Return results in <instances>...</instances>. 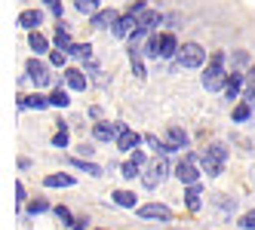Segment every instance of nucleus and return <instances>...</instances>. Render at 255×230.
I'll return each instance as SVG.
<instances>
[{
  "label": "nucleus",
  "mask_w": 255,
  "mask_h": 230,
  "mask_svg": "<svg viewBox=\"0 0 255 230\" xmlns=\"http://www.w3.org/2000/svg\"><path fill=\"white\" fill-rule=\"evenodd\" d=\"M175 56H178V37H175V34H163L160 59H175Z\"/></svg>",
  "instance_id": "20"
},
{
  "label": "nucleus",
  "mask_w": 255,
  "mask_h": 230,
  "mask_svg": "<svg viewBox=\"0 0 255 230\" xmlns=\"http://www.w3.org/2000/svg\"><path fill=\"white\" fill-rule=\"evenodd\" d=\"M52 212H56V218H59V221H62L65 227H74V224H77V221H74V215H71V212H68L65 206H56Z\"/></svg>",
  "instance_id": "34"
},
{
  "label": "nucleus",
  "mask_w": 255,
  "mask_h": 230,
  "mask_svg": "<svg viewBox=\"0 0 255 230\" xmlns=\"http://www.w3.org/2000/svg\"><path fill=\"white\" fill-rule=\"evenodd\" d=\"M46 59H49V65H56V68H62V65H65V59H71V56H68L65 49H56V46H52Z\"/></svg>",
  "instance_id": "32"
},
{
  "label": "nucleus",
  "mask_w": 255,
  "mask_h": 230,
  "mask_svg": "<svg viewBox=\"0 0 255 230\" xmlns=\"http://www.w3.org/2000/svg\"><path fill=\"white\" fill-rule=\"evenodd\" d=\"M197 160H200V156L197 153H185V156H181V160L175 163V178L178 181H185V184H197L200 181V169H197Z\"/></svg>",
  "instance_id": "5"
},
{
  "label": "nucleus",
  "mask_w": 255,
  "mask_h": 230,
  "mask_svg": "<svg viewBox=\"0 0 255 230\" xmlns=\"http://www.w3.org/2000/svg\"><path fill=\"white\" fill-rule=\"evenodd\" d=\"M175 59H178L181 68H206V62H209V56L203 52L200 43H181Z\"/></svg>",
  "instance_id": "4"
},
{
  "label": "nucleus",
  "mask_w": 255,
  "mask_h": 230,
  "mask_svg": "<svg viewBox=\"0 0 255 230\" xmlns=\"http://www.w3.org/2000/svg\"><path fill=\"white\" fill-rule=\"evenodd\" d=\"M40 22H43V12H40V9H25V12L19 15V25L28 28V31H37Z\"/></svg>",
  "instance_id": "16"
},
{
  "label": "nucleus",
  "mask_w": 255,
  "mask_h": 230,
  "mask_svg": "<svg viewBox=\"0 0 255 230\" xmlns=\"http://www.w3.org/2000/svg\"><path fill=\"white\" fill-rule=\"evenodd\" d=\"M15 203H19V206H25V184H22V181L15 184Z\"/></svg>",
  "instance_id": "42"
},
{
  "label": "nucleus",
  "mask_w": 255,
  "mask_h": 230,
  "mask_svg": "<svg viewBox=\"0 0 255 230\" xmlns=\"http://www.w3.org/2000/svg\"><path fill=\"white\" fill-rule=\"evenodd\" d=\"M117 135H120V126H117V123L99 120L96 126H93V138H96V141H117Z\"/></svg>",
  "instance_id": "11"
},
{
  "label": "nucleus",
  "mask_w": 255,
  "mask_h": 230,
  "mask_svg": "<svg viewBox=\"0 0 255 230\" xmlns=\"http://www.w3.org/2000/svg\"><path fill=\"white\" fill-rule=\"evenodd\" d=\"M138 169H141V166H135L132 160H126V163L120 166V172H123V178H126V181H135V178H138Z\"/></svg>",
  "instance_id": "33"
},
{
  "label": "nucleus",
  "mask_w": 255,
  "mask_h": 230,
  "mask_svg": "<svg viewBox=\"0 0 255 230\" xmlns=\"http://www.w3.org/2000/svg\"><path fill=\"white\" fill-rule=\"evenodd\" d=\"M74 9L80 15H96L102 6H99V0H74Z\"/></svg>",
  "instance_id": "30"
},
{
  "label": "nucleus",
  "mask_w": 255,
  "mask_h": 230,
  "mask_svg": "<svg viewBox=\"0 0 255 230\" xmlns=\"http://www.w3.org/2000/svg\"><path fill=\"white\" fill-rule=\"evenodd\" d=\"M228 56L225 52H212L206 68H203V89L206 92H225V83H228Z\"/></svg>",
  "instance_id": "1"
},
{
  "label": "nucleus",
  "mask_w": 255,
  "mask_h": 230,
  "mask_svg": "<svg viewBox=\"0 0 255 230\" xmlns=\"http://www.w3.org/2000/svg\"><path fill=\"white\" fill-rule=\"evenodd\" d=\"M135 28H138V19H135V15H129V12H123L120 19L111 25V34H114V37H120V40H129Z\"/></svg>",
  "instance_id": "8"
},
{
  "label": "nucleus",
  "mask_w": 255,
  "mask_h": 230,
  "mask_svg": "<svg viewBox=\"0 0 255 230\" xmlns=\"http://www.w3.org/2000/svg\"><path fill=\"white\" fill-rule=\"evenodd\" d=\"M243 95H246V101H249L252 108H255V89H252V92H249V89H243Z\"/></svg>",
  "instance_id": "46"
},
{
  "label": "nucleus",
  "mask_w": 255,
  "mask_h": 230,
  "mask_svg": "<svg viewBox=\"0 0 255 230\" xmlns=\"http://www.w3.org/2000/svg\"><path fill=\"white\" fill-rule=\"evenodd\" d=\"M141 141H144V135H138V132H132V129H123V132L117 135V148L129 153V151H135V148L141 145Z\"/></svg>",
  "instance_id": "13"
},
{
  "label": "nucleus",
  "mask_w": 255,
  "mask_h": 230,
  "mask_svg": "<svg viewBox=\"0 0 255 230\" xmlns=\"http://www.w3.org/2000/svg\"><path fill=\"white\" fill-rule=\"evenodd\" d=\"M46 209H49L46 200H31L28 203V215H40V212H46Z\"/></svg>",
  "instance_id": "37"
},
{
  "label": "nucleus",
  "mask_w": 255,
  "mask_h": 230,
  "mask_svg": "<svg viewBox=\"0 0 255 230\" xmlns=\"http://www.w3.org/2000/svg\"><path fill=\"white\" fill-rule=\"evenodd\" d=\"M68 132H65V123H59V132L56 135H52V145H56V148H68Z\"/></svg>",
  "instance_id": "35"
},
{
  "label": "nucleus",
  "mask_w": 255,
  "mask_h": 230,
  "mask_svg": "<svg viewBox=\"0 0 255 230\" xmlns=\"http://www.w3.org/2000/svg\"><path fill=\"white\" fill-rule=\"evenodd\" d=\"M166 145H169L172 151H178V148L185 151V148H188V132H185V129H169V132H166Z\"/></svg>",
  "instance_id": "21"
},
{
  "label": "nucleus",
  "mask_w": 255,
  "mask_h": 230,
  "mask_svg": "<svg viewBox=\"0 0 255 230\" xmlns=\"http://www.w3.org/2000/svg\"><path fill=\"white\" fill-rule=\"evenodd\" d=\"M138 218H148V221H172V209L163 206V203H148V206H138Z\"/></svg>",
  "instance_id": "7"
},
{
  "label": "nucleus",
  "mask_w": 255,
  "mask_h": 230,
  "mask_svg": "<svg viewBox=\"0 0 255 230\" xmlns=\"http://www.w3.org/2000/svg\"><path fill=\"white\" fill-rule=\"evenodd\" d=\"M246 89H249V92L255 89V65H252V68L246 71Z\"/></svg>",
  "instance_id": "41"
},
{
  "label": "nucleus",
  "mask_w": 255,
  "mask_h": 230,
  "mask_svg": "<svg viewBox=\"0 0 255 230\" xmlns=\"http://www.w3.org/2000/svg\"><path fill=\"white\" fill-rule=\"evenodd\" d=\"M71 43H74V40H71V34H68V28L65 25H59L56 28V34H52V46H56V49H71Z\"/></svg>",
  "instance_id": "23"
},
{
  "label": "nucleus",
  "mask_w": 255,
  "mask_h": 230,
  "mask_svg": "<svg viewBox=\"0 0 255 230\" xmlns=\"http://www.w3.org/2000/svg\"><path fill=\"white\" fill-rule=\"evenodd\" d=\"M68 56L71 59H80V62H89V59H93V46H89V43H71Z\"/></svg>",
  "instance_id": "27"
},
{
  "label": "nucleus",
  "mask_w": 255,
  "mask_h": 230,
  "mask_svg": "<svg viewBox=\"0 0 255 230\" xmlns=\"http://www.w3.org/2000/svg\"><path fill=\"white\" fill-rule=\"evenodd\" d=\"M28 46H31V52H34V56H49V40L43 37V34H37V31H31L28 34Z\"/></svg>",
  "instance_id": "15"
},
{
  "label": "nucleus",
  "mask_w": 255,
  "mask_h": 230,
  "mask_svg": "<svg viewBox=\"0 0 255 230\" xmlns=\"http://www.w3.org/2000/svg\"><path fill=\"white\" fill-rule=\"evenodd\" d=\"M19 108L22 111H46V108H52V101H49V95H40V92H34V95H22L19 98Z\"/></svg>",
  "instance_id": "12"
},
{
  "label": "nucleus",
  "mask_w": 255,
  "mask_h": 230,
  "mask_svg": "<svg viewBox=\"0 0 255 230\" xmlns=\"http://www.w3.org/2000/svg\"><path fill=\"white\" fill-rule=\"evenodd\" d=\"M240 230H255V209L246 212V215L240 218Z\"/></svg>",
  "instance_id": "39"
},
{
  "label": "nucleus",
  "mask_w": 255,
  "mask_h": 230,
  "mask_svg": "<svg viewBox=\"0 0 255 230\" xmlns=\"http://www.w3.org/2000/svg\"><path fill=\"white\" fill-rule=\"evenodd\" d=\"M185 203H188V209H191V212H200V203H203V187H200V181H197V184H188Z\"/></svg>",
  "instance_id": "18"
},
{
  "label": "nucleus",
  "mask_w": 255,
  "mask_h": 230,
  "mask_svg": "<svg viewBox=\"0 0 255 230\" xmlns=\"http://www.w3.org/2000/svg\"><path fill=\"white\" fill-rule=\"evenodd\" d=\"M160 46H163V34H151L144 40V56L148 59H160Z\"/></svg>",
  "instance_id": "24"
},
{
  "label": "nucleus",
  "mask_w": 255,
  "mask_h": 230,
  "mask_svg": "<svg viewBox=\"0 0 255 230\" xmlns=\"http://www.w3.org/2000/svg\"><path fill=\"white\" fill-rule=\"evenodd\" d=\"M86 227H89V221H86V218H80V221H77L74 227H71V230H86Z\"/></svg>",
  "instance_id": "45"
},
{
  "label": "nucleus",
  "mask_w": 255,
  "mask_h": 230,
  "mask_svg": "<svg viewBox=\"0 0 255 230\" xmlns=\"http://www.w3.org/2000/svg\"><path fill=\"white\" fill-rule=\"evenodd\" d=\"M111 203L120 206V209H132L135 206V193L132 190H114L111 193Z\"/></svg>",
  "instance_id": "22"
},
{
  "label": "nucleus",
  "mask_w": 255,
  "mask_h": 230,
  "mask_svg": "<svg viewBox=\"0 0 255 230\" xmlns=\"http://www.w3.org/2000/svg\"><path fill=\"white\" fill-rule=\"evenodd\" d=\"M25 71H28V77L37 83V86H52V74H49V68H46L40 59H28Z\"/></svg>",
  "instance_id": "6"
},
{
  "label": "nucleus",
  "mask_w": 255,
  "mask_h": 230,
  "mask_svg": "<svg viewBox=\"0 0 255 230\" xmlns=\"http://www.w3.org/2000/svg\"><path fill=\"white\" fill-rule=\"evenodd\" d=\"M49 101H52V108H68L71 98H68V92L62 89V83H56V89L49 92Z\"/></svg>",
  "instance_id": "29"
},
{
  "label": "nucleus",
  "mask_w": 255,
  "mask_h": 230,
  "mask_svg": "<svg viewBox=\"0 0 255 230\" xmlns=\"http://www.w3.org/2000/svg\"><path fill=\"white\" fill-rule=\"evenodd\" d=\"M129 160H132L135 166H148V153H144L141 148H135V151H129Z\"/></svg>",
  "instance_id": "38"
},
{
  "label": "nucleus",
  "mask_w": 255,
  "mask_h": 230,
  "mask_svg": "<svg viewBox=\"0 0 255 230\" xmlns=\"http://www.w3.org/2000/svg\"><path fill=\"white\" fill-rule=\"evenodd\" d=\"M218 209H222V212H234V200H218Z\"/></svg>",
  "instance_id": "43"
},
{
  "label": "nucleus",
  "mask_w": 255,
  "mask_h": 230,
  "mask_svg": "<svg viewBox=\"0 0 255 230\" xmlns=\"http://www.w3.org/2000/svg\"><path fill=\"white\" fill-rule=\"evenodd\" d=\"M89 117H93V120H96V123H99V120H102V108H99V104H93V108H89Z\"/></svg>",
  "instance_id": "44"
},
{
  "label": "nucleus",
  "mask_w": 255,
  "mask_h": 230,
  "mask_svg": "<svg viewBox=\"0 0 255 230\" xmlns=\"http://www.w3.org/2000/svg\"><path fill=\"white\" fill-rule=\"evenodd\" d=\"M252 111H255L252 104H249V101H243V104H237V108H234V114H231V117H234V123H246V120H252Z\"/></svg>",
  "instance_id": "31"
},
{
  "label": "nucleus",
  "mask_w": 255,
  "mask_h": 230,
  "mask_svg": "<svg viewBox=\"0 0 255 230\" xmlns=\"http://www.w3.org/2000/svg\"><path fill=\"white\" fill-rule=\"evenodd\" d=\"M160 22H163V15H160L157 9H151V6L144 9L141 15H138V28H144V31H154V28H157Z\"/></svg>",
  "instance_id": "19"
},
{
  "label": "nucleus",
  "mask_w": 255,
  "mask_h": 230,
  "mask_svg": "<svg viewBox=\"0 0 255 230\" xmlns=\"http://www.w3.org/2000/svg\"><path fill=\"white\" fill-rule=\"evenodd\" d=\"M62 83L68 86V89H74V92H83L86 86H89V80H86V74H83L80 68H68L65 77H62Z\"/></svg>",
  "instance_id": "10"
},
{
  "label": "nucleus",
  "mask_w": 255,
  "mask_h": 230,
  "mask_svg": "<svg viewBox=\"0 0 255 230\" xmlns=\"http://www.w3.org/2000/svg\"><path fill=\"white\" fill-rule=\"evenodd\" d=\"M117 19H120V12H114V9H99L96 15H89V22H93V28H111Z\"/></svg>",
  "instance_id": "14"
},
{
  "label": "nucleus",
  "mask_w": 255,
  "mask_h": 230,
  "mask_svg": "<svg viewBox=\"0 0 255 230\" xmlns=\"http://www.w3.org/2000/svg\"><path fill=\"white\" fill-rule=\"evenodd\" d=\"M144 145H148L154 153H160V156H169V153H172V148H169V145H163L160 138H154V132H148V135H144Z\"/></svg>",
  "instance_id": "28"
},
{
  "label": "nucleus",
  "mask_w": 255,
  "mask_h": 230,
  "mask_svg": "<svg viewBox=\"0 0 255 230\" xmlns=\"http://www.w3.org/2000/svg\"><path fill=\"white\" fill-rule=\"evenodd\" d=\"M231 65L237 71H249L252 68V56H249L246 49H237V52H231Z\"/></svg>",
  "instance_id": "26"
},
{
  "label": "nucleus",
  "mask_w": 255,
  "mask_h": 230,
  "mask_svg": "<svg viewBox=\"0 0 255 230\" xmlns=\"http://www.w3.org/2000/svg\"><path fill=\"white\" fill-rule=\"evenodd\" d=\"M243 89H246V77L240 74V71H234V74H228V83H225V92L222 95L228 101H237V95H240Z\"/></svg>",
  "instance_id": "9"
},
{
  "label": "nucleus",
  "mask_w": 255,
  "mask_h": 230,
  "mask_svg": "<svg viewBox=\"0 0 255 230\" xmlns=\"http://www.w3.org/2000/svg\"><path fill=\"white\" fill-rule=\"evenodd\" d=\"M166 175H169V156H154V163L144 166V175H141V184L144 187H157L166 181Z\"/></svg>",
  "instance_id": "3"
},
{
  "label": "nucleus",
  "mask_w": 255,
  "mask_h": 230,
  "mask_svg": "<svg viewBox=\"0 0 255 230\" xmlns=\"http://www.w3.org/2000/svg\"><path fill=\"white\" fill-rule=\"evenodd\" d=\"M43 184H46V187H74L77 181L71 178L68 172H56V175H49V178H46Z\"/></svg>",
  "instance_id": "25"
},
{
  "label": "nucleus",
  "mask_w": 255,
  "mask_h": 230,
  "mask_svg": "<svg viewBox=\"0 0 255 230\" xmlns=\"http://www.w3.org/2000/svg\"><path fill=\"white\" fill-rule=\"evenodd\" d=\"M225 163H228V145L225 141H212V145L200 153V166H203L206 175H222Z\"/></svg>",
  "instance_id": "2"
},
{
  "label": "nucleus",
  "mask_w": 255,
  "mask_h": 230,
  "mask_svg": "<svg viewBox=\"0 0 255 230\" xmlns=\"http://www.w3.org/2000/svg\"><path fill=\"white\" fill-rule=\"evenodd\" d=\"M71 166H74V169H80L83 175H93V178H102V166H96V163H89V160H80V156H71V160H68Z\"/></svg>",
  "instance_id": "17"
},
{
  "label": "nucleus",
  "mask_w": 255,
  "mask_h": 230,
  "mask_svg": "<svg viewBox=\"0 0 255 230\" xmlns=\"http://www.w3.org/2000/svg\"><path fill=\"white\" fill-rule=\"evenodd\" d=\"M144 9H148V3H144V0H135V3H129V9H126V12H129V15H135V19H138V15H141Z\"/></svg>",
  "instance_id": "40"
},
{
  "label": "nucleus",
  "mask_w": 255,
  "mask_h": 230,
  "mask_svg": "<svg viewBox=\"0 0 255 230\" xmlns=\"http://www.w3.org/2000/svg\"><path fill=\"white\" fill-rule=\"evenodd\" d=\"M43 6L52 12V19H62V12H65L62 9V0H43Z\"/></svg>",
  "instance_id": "36"
}]
</instances>
